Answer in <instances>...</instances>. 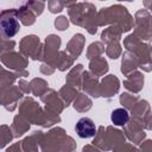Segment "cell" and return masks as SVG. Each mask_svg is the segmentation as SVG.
I'll return each mask as SVG.
<instances>
[{"label": "cell", "instance_id": "6da1fadb", "mask_svg": "<svg viewBox=\"0 0 152 152\" xmlns=\"http://www.w3.org/2000/svg\"><path fill=\"white\" fill-rule=\"evenodd\" d=\"M75 129H76V133L78 134V137H81V138H91L96 133L95 124L89 118H81L77 121Z\"/></svg>", "mask_w": 152, "mask_h": 152}, {"label": "cell", "instance_id": "7a4b0ae2", "mask_svg": "<svg viewBox=\"0 0 152 152\" xmlns=\"http://www.w3.org/2000/svg\"><path fill=\"white\" fill-rule=\"evenodd\" d=\"M110 119H112V122L114 125L124 126L125 124H127V121L129 119V115H128V112L125 108H116L112 112Z\"/></svg>", "mask_w": 152, "mask_h": 152}, {"label": "cell", "instance_id": "3957f363", "mask_svg": "<svg viewBox=\"0 0 152 152\" xmlns=\"http://www.w3.org/2000/svg\"><path fill=\"white\" fill-rule=\"evenodd\" d=\"M1 25H2V31L7 37H13L19 30V24L13 18L4 19L1 21Z\"/></svg>", "mask_w": 152, "mask_h": 152}]
</instances>
